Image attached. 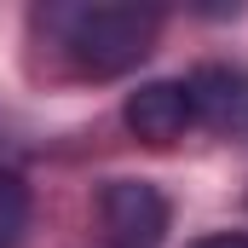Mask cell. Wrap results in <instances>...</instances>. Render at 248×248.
Segmentation results:
<instances>
[{
    "mask_svg": "<svg viewBox=\"0 0 248 248\" xmlns=\"http://www.w3.org/2000/svg\"><path fill=\"white\" fill-rule=\"evenodd\" d=\"M29 231V185L17 173H0V248H17Z\"/></svg>",
    "mask_w": 248,
    "mask_h": 248,
    "instance_id": "4",
    "label": "cell"
},
{
    "mask_svg": "<svg viewBox=\"0 0 248 248\" xmlns=\"http://www.w3.org/2000/svg\"><path fill=\"white\" fill-rule=\"evenodd\" d=\"M127 127L144 139V144H173L196 127V98H190V81H144L139 93H127L122 104Z\"/></svg>",
    "mask_w": 248,
    "mask_h": 248,
    "instance_id": "3",
    "label": "cell"
},
{
    "mask_svg": "<svg viewBox=\"0 0 248 248\" xmlns=\"http://www.w3.org/2000/svg\"><path fill=\"white\" fill-rule=\"evenodd\" d=\"M58 29L75 69L104 81V75H127L139 58H150L162 12H150V6H69V12H58Z\"/></svg>",
    "mask_w": 248,
    "mask_h": 248,
    "instance_id": "1",
    "label": "cell"
},
{
    "mask_svg": "<svg viewBox=\"0 0 248 248\" xmlns=\"http://www.w3.org/2000/svg\"><path fill=\"white\" fill-rule=\"evenodd\" d=\"M190 248H248V237H202V243H190Z\"/></svg>",
    "mask_w": 248,
    "mask_h": 248,
    "instance_id": "5",
    "label": "cell"
},
{
    "mask_svg": "<svg viewBox=\"0 0 248 248\" xmlns=\"http://www.w3.org/2000/svg\"><path fill=\"white\" fill-rule=\"evenodd\" d=\"M98 225L110 248H162L168 237V196L144 179H116L98 196Z\"/></svg>",
    "mask_w": 248,
    "mask_h": 248,
    "instance_id": "2",
    "label": "cell"
}]
</instances>
